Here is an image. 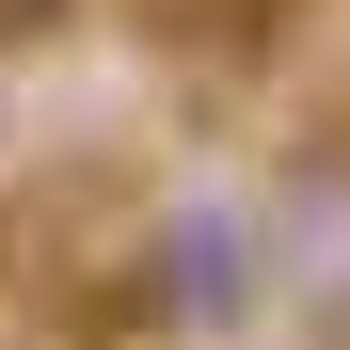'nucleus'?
I'll use <instances>...</instances> for the list:
<instances>
[{"instance_id":"obj_3","label":"nucleus","mask_w":350,"mask_h":350,"mask_svg":"<svg viewBox=\"0 0 350 350\" xmlns=\"http://www.w3.org/2000/svg\"><path fill=\"white\" fill-rule=\"evenodd\" d=\"M32 32H64V0H0V48H32Z\"/></svg>"},{"instance_id":"obj_2","label":"nucleus","mask_w":350,"mask_h":350,"mask_svg":"<svg viewBox=\"0 0 350 350\" xmlns=\"http://www.w3.org/2000/svg\"><path fill=\"white\" fill-rule=\"evenodd\" d=\"M255 239H271V303H350V144H303L286 159V191L255 207Z\"/></svg>"},{"instance_id":"obj_1","label":"nucleus","mask_w":350,"mask_h":350,"mask_svg":"<svg viewBox=\"0 0 350 350\" xmlns=\"http://www.w3.org/2000/svg\"><path fill=\"white\" fill-rule=\"evenodd\" d=\"M128 271H144L128 303H144L159 334H255V319H271V239H255L239 191H175Z\"/></svg>"}]
</instances>
